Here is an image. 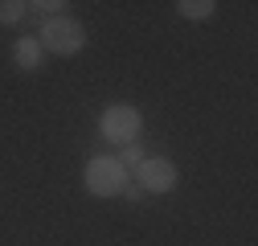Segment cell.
I'll list each match as a JSON object with an SVG mask.
<instances>
[{"mask_svg":"<svg viewBox=\"0 0 258 246\" xmlns=\"http://www.w3.org/2000/svg\"><path fill=\"white\" fill-rule=\"evenodd\" d=\"M25 13H29V5H21V0H0V25H17Z\"/></svg>","mask_w":258,"mask_h":246,"instance_id":"obj_7","label":"cell"},{"mask_svg":"<svg viewBox=\"0 0 258 246\" xmlns=\"http://www.w3.org/2000/svg\"><path fill=\"white\" fill-rule=\"evenodd\" d=\"M13 61L21 70H41V61H45V49L37 37H17L13 41Z\"/></svg>","mask_w":258,"mask_h":246,"instance_id":"obj_5","label":"cell"},{"mask_svg":"<svg viewBox=\"0 0 258 246\" xmlns=\"http://www.w3.org/2000/svg\"><path fill=\"white\" fill-rule=\"evenodd\" d=\"M37 41H41V49H45V53L74 57V53H82V49H86V29H82V21L61 17V13H57V17H49V21L41 25Z\"/></svg>","mask_w":258,"mask_h":246,"instance_id":"obj_2","label":"cell"},{"mask_svg":"<svg viewBox=\"0 0 258 246\" xmlns=\"http://www.w3.org/2000/svg\"><path fill=\"white\" fill-rule=\"evenodd\" d=\"M29 9H37V13L49 21V17H57V9H66V5H61V0H37V5H29Z\"/></svg>","mask_w":258,"mask_h":246,"instance_id":"obj_9","label":"cell"},{"mask_svg":"<svg viewBox=\"0 0 258 246\" xmlns=\"http://www.w3.org/2000/svg\"><path fill=\"white\" fill-rule=\"evenodd\" d=\"M99 132H103V140H111V144H136L140 132H144V115H140L136 107H127V103H115V107L103 111Z\"/></svg>","mask_w":258,"mask_h":246,"instance_id":"obj_3","label":"cell"},{"mask_svg":"<svg viewBox=\"0 0 258 246\" xmlns=\"http://www.w3.org/2000/svg\"><path fill=\"white\" fill-rule=\"evenodd\" d=\"M176 180H180V172H176V164H172L168 156H144V160L136 164L140 193H172Z\"/></svg>","mask_w":258,"mask_h":246,"instance_id":"obj_4","label":"cell"},{"mask_svg":"<svg viewBox=\"0 0 258 246\" xmlns=\"http://www.w3.org/2000/svg\"><path fill=\"white\" fill-rule=\"evenodd\" d=\"M144 160V148H140V140L136 144H123V156H119V164L127 168V172H136V164Z\"/></svg>","mask_w":258,"mask_h":246,"instance_id":"obj_8","label":"cell"},{"mask_svg":"<svg viewBox=\"0 0 258 246\" xmlns=\"http://www.w3.org/2000/svg\"><path fill=\"white\" fill-rule=\"evenodd\" d=\"M127 180H132V172L119 164V156H103V152L90 156L82 168V184L90 197H119V193H127Z\"/></svg>","mask_w":258,"mask_h":246,"instance_id":"obj_1","label":"cell"},{"mask_svg":"<svg viewBox=\"0 0 258 246\" xmlns=\"http://www.w3.org/2000/svg\"><path fill=\"white\" fill-rule=\"evenodd\" d=\"M176 13H180L184 21H209V17L217 13V5H213V0H180Z\"/></svg>","mask_w":258,"mask_h":246,"instance_id":"obj_6","label":"cell"}]
</instances>
